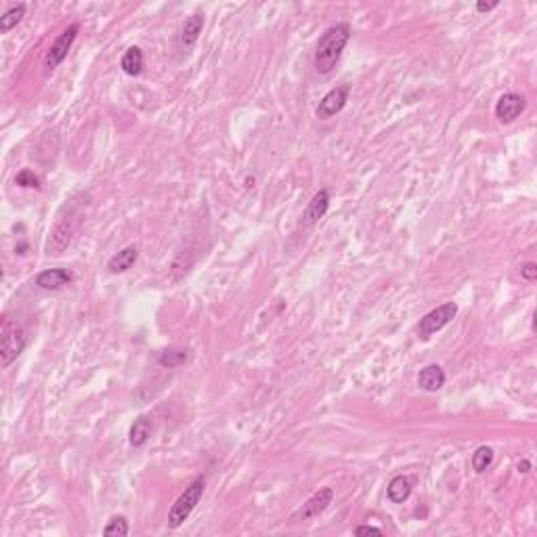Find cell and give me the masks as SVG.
I'll return each mask as SVG.
<instances>
[{"label":"cell","instance_id":"obj_17","mask_svg":"<svg viewBox=\"0 0 537 537\" xmlns=\"http://www.w3.org/2000/svg\"><path fill=\"white\" fill-rule=\"evenodd\" d=\"M193 262H195V252L193 250H189V248H185V250H181L176 256H174V260H172V266H170V280L176 284V282H181L187 273H189V268L193 266Z\"/></svg>","mask_w":537,"mask_h":537},{"label":"cell","instance_id":"obj_5","mask_svg":"<svg viewBox=\"0 0 537 537\" xmlns=\"http://www.w3.org/2000/svg\"><path fill=\"white\" fill-rule=\"evenodd\" d=\"M457 315V305L455 303H443L441 307L432 309L430 313H426L420 324H418V336L422 340H428L432 334L441 332L453 317Z\"/></svg>","mask_w":537,"mask_h":537},{"label":"cell","instance_id":"obj_19","mask_svg":"<svg viewBox=\"0 0 537 537\" xmlns=\"http://www.w3.org/2000/svg\"><path fill=\"white\" fill-rule=\"evenodd\" d=\"M143 63H145V57H143V51L139 47L126 49V53L120 59V68L128 76H139L143 72Z\"/></svg>","mask_w":537,"mask_h":537},{"label":"cell","instance_id":"obj_13","mask_svg":"<svg viewBox=\"0 0 537 537\" xmlns=\"http://www.w3.org/2000/svg\"><path fill=\"white\" fill-rule=\"evenodd\" d=\"M204 24H206V20L199 13H193V15H189L185 20L183 30H181V47H183V51H191L193 49V45L197 43V38H199V34L204 30Z\"/></svg>","mask_w":537,"mask_h":537},{"label":"cell","instance_id":"obj_18","mask_svg":"<svg viewBox=\"0 0 537 537\" xmlns=\"http://www.w3.org/2000/svg\"><path fill=\"white\" fill-rule=\"evenodd\" d=\"M189 361V349H181V347H168L164 351L158 353V363L166 370H174L181 368Z\"/></svg>","mask_w":537,"mask_h":537},{"label":"cell","instance_id":"obj_11","mask_svg":"<svg viewBox=\"0 0 537 537\" xmlns=\"http://www.w3.org/2000/svg\"><path fill=\"white\" fill-rule=\"evenodd\" d=\"M74 275L68 271V268H45V271H40L36 275V286L43 288V290H49V292H55V290H61L63 286L72 284Z\"/></svg>","mask_w":537,"mask_h":537},{"label":"cell","instance_id":"obj_16","mask_svg":"<svg viewBox=\"0 0 537 537\" xmlns=\"http://www.w3.org/2000/svg\"><path fill=\"white\" fill-rule=\"evenodd\" d=\"M411 478L405 474H397L395 478H391L388 487H386V495L393 504H403L409 499L411 495Z\"/></svg>","mask_w":537,"mask_h":537},{"label":"cell","instance_id":"obj_4","mask_svg":"<svg viewBox=\"0 0 537 537\" xmlns=\"http://www.w3.org/2000/svg\"><path fill=\"white\" fill-rule=\"evenodd\" d=\"M26 345H28L26 330L17 322L5 317L3 332H0V365L9 368L26 351Z\"/></svg>","mask_w":537,"mask_h":537},{"label":"cell","instance_id":"obj_6","mask_svg":"<svg viewBox=\"0 0 537 537\" xmlns=\"http://www.w3.org/2000/svg\"><path fill=\"white\" fill-rule=\"evenodd\" d=\"M78 32H80V24H72V26H68V28L55 38V43L51 45V49H49V53H47V57H45V68H47L49 72H53L55 68H59V66L63 63V59L68 57V53H70V49H72L76 36H78Z\"/></svg>","mask_w":537,"mask_h":537},{"label":"cell","instance_id":"obj_8","mask_svg":"<svg viewBox=\"0 0 537 537\" xmlns=\"http://www.w3.org/2000/svg\"><path fill=\"white\" fill-rule=\"evenodd\" d=\"M349 95H351V86L349 84H340V86L332 89L330 93H326L324 99L317 105V118L330 120L336 114H340L345 109L347 101H349Z\"/></svg>","mask_w":537,"mask_h":537},{"label":"cell","instance_id":"obj_1","mask_svg":"<svg viewBox=\"0 0 537 537\" xmlns=\"http://www.w3.org/2000/svg\"><path fill=\"white\" fill-rule=\"evenodd\" d=\"M351 36H353V28L347 22L334 24L322 34V38L317 40V47H315V57H313L315 70L322 76L330 74L336 68V63L340 61L342 51L347 49Z\"/></svg>","mask_w":537,"mask_h":537},{"label":"cell","instance_id":"obj_22","mask_svg":"<svg viewBox=\"0 0 537 537\" xmlns=\"http://www.w3.org/2000/svg\"><path fill=\"white\" fill-rule=\"evenodd\" d=\"M128 533H130V527H128L126 516H114L103 527V535H107V537H126Z\"/></svg>","mask_w":537,"mask_h":537},{"label":"cell","instance_id":"obj_25","mask_svg":"<svg viewBox=\"0 0 537 537\" xmlns=\"http://www.w3.org/2000/svg\"><path fill=\"white\" fill-rule=\"evenodd\" d=\"M382 535V529H378V527H372V524H361V527H357L355 529V535Z\"/></svg>","mask_w":537,"mask_h":537},{"label":"cell","instance_id":"obj_2","mask_svg":"<svg viewBox=\"0 0 537 537\" xmlns=\"http://www.w3.org/2000/svg\"><path fill=\"white\" fill-rule=\"evenodd\" d=\"M80 218H82V204L66 206V210L57 216L55 225L51 227V233H49V239L45 245L49 256H59L70 248V243L80 227Z\"/></svg>","mask_w":537,"mask_h":537},{"label":"cell","instance_id":"obj_15","mask_svg":"<svg viewBox=\"0 0 537 537\" xmlns=\"http://www.w3.org/2000/svg\"><path fill=\"white\" fill-rule=\"evenodd\" d=\"M151 430H153V422H151V418L149 416H139L135 422H133V426H130V430H128V443L133 445V447H143L147 441H149V437H151Z\"/></svg>","mask_w":537,"mask_h":537},{"label":"cell","instance_id":"obj_9","mask_svg":"<svg viewBox=\"0 0 537 537\" xmlns=\"http://www.w3.org/2000/svg\"><path fill=\"white\" fill-rule=\"evenodd\" d=\"M524 107H527V101H524L522 95H518V93H504L497 99V103H495V118L501 124H512L516 118H520Z\"/></svg>","mask_w":537,"mask_h":537},{"label":"cell","instance_id":"obj_21","mask_svg":"<svg viewBox=\"0 0 537 537\" xmlns=\"http://www.w3.org/2000/svg\"><path fill=\"white\" fill-rule=\"evenodd\" d=\"M24 15H26V5H24V3L11 7L3 17H0V32L7 34L9 30H13V28L24 20Z\"/></svg>","mask_w":537,"mask_h":537},{"label":"cell","instance_id":"obj_3","mask_svg":"<svg viewBox=\"0 0 537 537\" xmlns=\"http://www.w3.org/2000/svg\"><path fill=\"white\" fill-rule=\"evenodd\" d=\"M204 489H206L204 476L193 478L189 483V487H185V491L176 497V501L168 510V527L170 529H179L191 516V512L195 510V506L199 504V499L204 495Z\"/></svg>","mask_w":537,"mask_h":537},{"label":"cell","instance_id":"obj_12","mask_svg":"<svg viewBox=\"0 0 537 537\" xmlns=\"http://www.w3.org/2000/svg\"><path fill=\"white\" fill-rule=\"evenodd\" d=\"M445 380H447V376H445L443 368L437 365V363L426 365V368L420 370V374H418V386H420L422 391H426V393H437V391H441V388L445 386Z\"/></svg>","mask_w":537,"mask_h":537},{"label":"cell","instance_id":"obj_23","mask_svg":"<svg viewBox=\"0 0 537 537\" xmlns=\"http://www.w3.org/2000/svg\"><path fill=\"white\" fill-rule=\"evenodd\" d=\"M15 183H17L20 187H26V189H40V179H38L32 170H28V168H24V170L17 172Z\"/></svg>","mask_w":537,"mask_h":537},{"label":"cell","instance_id":"obj_26","mask_svg":"<svg viewBox=\"0 0 537 537\" xmlns=\"http://www.w3.org/2000/svg\"><path fill=\"white\" fill-rule=\"evenodd\" d=\"M497 7H499L497 0H493V3H476V11L478 13H489V11H493Z\"/></svg>","mask_w":537,"mask_h":537},{"label":"cell","instance_id":"obj_24","mask_svg":"<svg viewBox=\"0 0 537 537\" xmlns=\"http://www.w3.org/2000/svg\"><path fill=\"white\" fill-rule=\"evenodd\" d=\"M520 275H522V280H527V282H535V280H537V264H535V262H524V264L520 266Z\"/></svg>","mask_w":537,"mask_h":537},{"label":"cell","instance_id":"obj_14","mask_svg":"<svg viewBox=\"0 0 537 537\" xmlns=\"http://www.w3.org/2000/svg\"><path fill=\"white\" fill-rule=\"evenodd\" d=\"M139 258V250L135 245H128L120 252H116L109 260H107V271L112 275H118V273H126L128 268H133V264L137 262Z\"/></svg>","mask_w":537,"mask_h":537},{"label":"cell","instance_id":"obj_27","mask_svg":"<svg viewBox=\"0 0 537 537\" xmlns=\"http://www.w3.org/2000/svg\"><path fill=\"white\" fill-rule=\"evenodd\" d=\"M529 470H531V462H529V460H522V462L518 464V472L524 474V472H529Z\"/></svg>","mask_w":537,"mask_h":537},{"label":"cell","instance_id":"obj_20","mask_svg":"<svg viewBox=\"0 0 537 537\" xmlns=\"http://www.w3.org/2000/svg\"><path fill=\"white\" fill-rule=\"evenodd\" d=\"M493 457H495L493 447H489V445L476 447L474 453H472V468H474V472H478V474L487 472L491 468V464H493Z\"/></svg>","mask_w":537,"mask_h":537},{"label":"cell","instance_id":"obj_7","mask_svg":"<svg viewBox=\"0 0 537 537\" xmlns=\"http://www.w3.org/2000/svg\"><path fill=\"white\" fill-rule=\"evenodd\" d=\"M334 501V489L332 487H324L317 493H313L294 514H292V522H305V520H313L319 514H324L328 510V506Z\"/></svg>","mask_w":537,"mask_h":537},{"label":"cell","instance_id":"obj_10","mask_svg":"<svg viewBox=\"0 0 537 537\" xmlns=\"http://www.w3.org/2000/svg\"><path fill=\"white\" fill-rule=\"evenodd\" d=\"M328 210H330V191L324 187V189H319V191L311 197V202H309L307 208L303 210L301 225H303V227H313L315 222H319V220L328 214Z\"/></svg>","mask_w":537,"mask_h":537}]
</instances>
